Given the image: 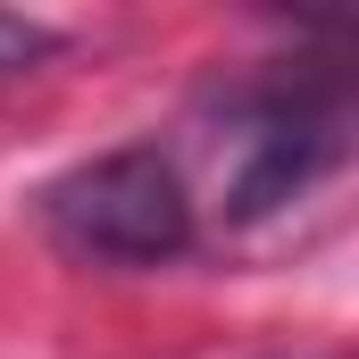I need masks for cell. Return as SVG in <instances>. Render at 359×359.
<instances>
[{
	"label": "cell",
	"instance_id": "6da1fadb",
	"mask_svg": "<svg viewBox=\"0 0 359 359\" xmlns=\"http://www.w3.org/2000/svg\"><path fill=\"white\" fill-rule=\"evenodd\" d=\"M42 226L84 268H168L192 251L201 217H192L176 159L151 142H126V151H100L42 184Z\"/></svg>",
	"mask_w": 359,
	"mask_h": 359
},
{
	"label": "cell",
	"instance_id": "7a4b0ae2",
	"mask_svg": "<svg viewBox=\"0 0 359 359\" xmlns=\"http://www.w3.org/2000/svg\"><path fill=\"white\" fill-rule=\"evenodd\" d=\"M226 217L251 226L343 159V92L334 84H259L226 100Z\"/></svg>",
	"mask_w": 359,
	"mask_h": 359
},
{
	"label": "cell",
	"instance_id": "3957f363",
	"mask_svg": "<svg viewBox=\"0 0 359 359\" xmlns=\"http://www.w3.org/2000/svg\"><path fill=\"white\" fill-rule=\"evenodd\" d=\"M42 59H59V34L34 25V17H0V84L8 76H34Z\"/></svg>",
	"mask_w": 359,
	"mask_h": 359
}]
</instances>
